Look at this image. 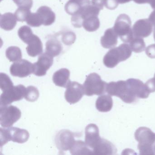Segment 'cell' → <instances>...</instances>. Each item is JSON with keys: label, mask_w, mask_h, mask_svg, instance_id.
<instances>
[{"label": "cell", "mask_w": 155, "mask_h": 155, "mask_svg": "<svg viewBox=\"0 0 155 155\" xmlns=\"http://www.w3.org/2000/svg\"><path fill=\"white\" fill-rule=\"evenodd\" d=\"M135 137L139 142L137 147L140 155H155V134L150 129L146 127L139 128L135 132Z\"/></svg>", "instance_id": "1"}, {"label": "cell", "mask_w": 155, "mask_h": 155, "mask_svg": "<svg viewBox=\"0 0 155 155\" xmlns=\"http://www.w3.org/2000/svg\"><path fill=\"white\" fill-rule=\"evenodd\" d=\"M132 51L130 46L123 43L117 48L110 50L103 58V63L108 68H112L119 62L125 61L131 56Z\"/></svg>", "instance_id": "2"}, {"label": "cell", "mask_w": 155, "mask_h": 155, "mask_svg": "<svg viewBox=\"0 0 155 155\" xmlns=\"http://www.w3.org/2000/svg\"><path fill=\"white\" fill-rule=\"evenodd\" d=\"M106 92L109 95L118 97L125 103H130L136 102L138 99L134 95L127 81H119L117 82L107 83Z\"/></svg>", "instance_id": "3"}, {"label": "cell", "mask_w": 155, "mask_h": 155, "mask_svg": "<svg viewBox=\"0 0 155 155\" xmlns=\"http://www.w3.org/2000/svg\"><path fill=\"white\" fill-rule=\"evenodd\" d=\"M131 26L130 17L127 14H122L117 18L113 28L123 42L129 43L134 38Z\"/></svg>", "instance_id": "4"}, {"label": "cell", "mask_w": 155, "mask_h": 155, "mask_svg": "<svg viewBox=\"0 0 155 155\" xmlns=\"http://www.w3.org/2000/svg\"><path fill=\"white\" fill-rule=\"evenodd\" d=\"M1 147L9 141L24 143L27 142L30 137L29 133L25 129L14 127L0 128Z\"/></svg>", "instance_id": "5"}, {"label": "cell", "mask_w": 155, "mask_h": 155, "mask_svg": "<svg viewBox=\"0 0 155 155\" xmlns=\"http://www.w3.org/2000/svg\"><path fill=\"white\" fill-rule=\"evenodd\" d=\"M107 84L97 73L90 74L83 85L85 95L87 96L102 95L106 91Z\"/></svg>", "instance_id": "6"}, {"label": "cell", "mask_w": 155, "mask_h": 155, "mask_svg": "<svg viewBox=\"0 0 155 155\" xmlns=\"http://www.w3.org/2000/svg\"><path fill=\"white\" fill-rule=\"evenodd\" d=\"M100 10L97 7L91 4V0H87L78 12L72 16L71 23L75 28H81L84 19L91 16H98Z\"/></svg>", "instance_id": "7"}, {"label": "cell", "mask_w": 155, "mask_h": 155, "mask_svg": "<svg viewBox=\"0 0 155 155\" xmlns=\"http://www.w3.org/2000/svg\"><path fill=\"white\" fill-rule=\"evenodd\" d=\"M27 88L22 85L12 86L3 91L0 97L1 106H8L25 97Z\"/></svg>", "instance_id": "8"}, {"label": "cell", "mask_w": 155, "mask_h": 155, "mask_svg": "<svg viewBox=\"0 0 155 155\" xmlns=\"http://www.w3.org/2000/svg\"><path fill=\"white\" fill-rule=\"evenodd\" d=\"M20 110L12 106H1L0 109V124L3 127H12L21 117Z\"/></svg>", "instance_id": "9"}, {"label": "cell", "mask_w": 155, "mask_h": 155, "mask_svg": "<svg viewBox=\"0 0 155 155\" xmlns=\"http://www.w3.org/2000/svg\"><path fill=\"white\" fill-rule=\"evenodd\" d=\"M84 94L83 86L76 81H71L65 91V97L68 103L74 104L78 102Z\"/></svg>", "instance_id": "10"}, {"label": "cell", "mask_w": 155, "mask_h": 155, "mask_svg": "<svg viewBox=\"0 0 155 155\" xmlns=\"http://www.w3.org/2000/svg\"><path fill=\"white\" fill-rule=\"evenodd\" d=\"M10 70L14 77L25 78L33 73V64L27 60L21 59L13 63Z\"/></svg>", "instance_id": "11"}, {"label": "cell", "mask_w": 155, "mask_h": 155, "mask_svg": "<svg viewBox=\"0 0 155 155\" xmlns=\"http://www.w3.org/2000/svg\"><path fill=\"white\" fill-rule=\"evenodd\" d=\"M75 141L73 133L68 130H61L55 138L57 147L62 151L70 150Z\"/></svg>", "instance_id": "12"}, {"label": "cell", "mask_w": 155, "mask_h": 155, "mask_svg": "<svg viewBox=\"0 0 155 155\" xmlns=\"http://www.w3.org/2000/svg\"><path fill=\"white\" fill-rule=\"evenodd\" d=\"M102 138L99 135V130L97 126L94 124H90L85 129V143L93 150L99 145Z\"/></svg>", "instance_id": "13"}, {"label": "cell", "mask_w": 155, "mask_h": 155, "mask_svg": "<svg viewBox=\"0 0 155 155\" xmlns=\"http://www.w3.org/2000/svg\"><path fill=\"white\" fill-rule=\"evenodd\" d=\"M53 63V57L46 52L41 54L38 61L33 64V74L38 77L45 76Z\"/></svg>", "instance_id": "14"}, {"label": "cell", "mask_w": 155, "mask_h": 155, "mask_svg": "<svg viewBox=\"0 0 155 155\" xmlns=\"http://www.w3.org/2000/svg\"><path fill=\"white\" fill-rule=\"evenodd\" d=\"M152 26L147 19L139 20L135 22L132 28L134 37L145 38L149 37L152 32Z\"/></svg>", "instance_id": "15"}, {"label": "cell", "mask_w": 155, "mask_h": 155, "mask_svg": "<svg viewBox=\"0 0 155 155\" xmlns=\"http://www.w3.org/2000/svg\"><path fill=\"white\" fill-rule=\"evenodd\" d=\"M127 82L137 98L146 99L149 97L150 92L145 84L137 79L130 78Z\"/></svg>", "instance_id": "16"}, {"label": "cell", "mask_w": 155, "mask_h": 155, "mask_svg": "<svg viewBox=\"0 0 155 155\" xmlns=\"http://www.w3.org/2000/svg\"><path fill=\"white\" fill-rule=\"evenodd\" d=\"M42 25L50 26L55 21L56 15L51 8L48 6H41L37 11Z\"/></svg>", "instance_id": "17"}, {"label": "cell", "mask_w": 155, "mask_h": 155, "mask_svg": "<svg viewBox=\"0 0 155 155\" xmlns=\"http://www.w3.org/2000/svg\"><path fill=\"white\" fill-rule=\"evenodd\" d=\"M118 37L113 28L108 29L101 39V46L106 49L115 48L117 44Z\"/></svg>", "instance_id": "18"}, {"label": "cell", "mask_w": 155, "mask_h": 155, "mask_svg": "<svg viewBox=\"0 0 155 155\" xmlns=\"http://www.w3.org/2000/svg\"><path fill=\"white\" fill-rule=\"evenodd\" d=\"M70 72L68 69L62 68L57 71L53 74V82L56 86L67 88L71 81L70 80Z\"/></svg>", "instance_id": "19"}, {"label": "cell", "mask_w": 155, "mask_h": 155, "mask_svg": "<svg viewBox=\"0 0 155 155\" xmlns=\"http://www.w3.org/2000/svg\"><path fill=\"white\" fill-rule=\"evenodd\" d=\"M26 48L29 56L33 58L40 55L43 51V44L38 36L34 35L32 38L28 43Z\"/></svg>", "instance_id": "20"}, {"label": "cell", "mask_w": 155, "mask_h": 155, "mask_svg": "<svg viewBox=\"0 0 155 155\" xmlns=\"http://www.w3.org/2000/svg\"><path fill=\"white\" fill-rule=\"evenodd\" d=\"M62 51V44L57 38H51L46 42V52L51 57H57Z\"/></svg>", "instance_id": "21"}, {"label": "cell", "mask_w": 155, "mask_h": 155, "mask_svg": "<svg viewBox=\"0 0 155 155\" xmlns=\"http://www.w3.org/2000/svg\"><path fill=\"white\" fill-rule=\"evenodd\" d=\"M17 21L15 14L7 12L1 15L0 26L2 29L9 31L13 30L16 27Z\"/></svg>", "instance_id": "22"}, {"label": "cell", "mask_w": 155, "mask_h": 155, "mask_svg": "<svg viewBox=\"0 0 155 155\" xmlns=\"http://www.w3.org/2000/svg\"><path fill=\"white\" fill-rule=\"evenodd\" d=\"M112 107L113 100L110 95H101L98 98L96 101V108L100 112H108L111 110Z\"/></svg>", "instance_id": "23"}, {"label": "cell", "mask_w": 155, "mask_h": 155, "mask_svg": "<svg viewBox=\"0 0 155 155\" xmlns=\"http://www.w3.org/2000/svg\"><path fill=\"white\" fill-rule=\"evenodd\" d=\"M72 155H92V150L87 146L85 142L81 140H76L73 147L70 150Z\"/></svg>", "instance_id": "24"}, {"label": "cell", "mask_w": 155, "mask_h": 155, "mask_svg": "<svg viewBox=\"0 0 155 155\" xmlns=\"http://www.w3.org/2000/svg\"><path fill=\"white\" fill-rule=\"evenodd\" d=\"M82 27L87 31L93 32L98 29L100 22L98 16H93L87 18L83 20Z\"/></svg>", "instance_id": "25"}, {"label": "cell", "mask_w": 155, "mask_h": 155, "mask_svg": "<svg viewBox=\"0 0 155 155\" xmlns=\"http://www.w3.org/2000/svg\"><path fill=\"white\" fill-rule=\"evenodd\" d=\"M7 58L11 62H16L22 58V53L19 48L16 46L9 47L6 51Z\"/></svg>", "instance_id": "26"}, {"label": "cell", "mask_w": 155, "mask_h": 155, "mask_svg": "<svg viewBox=\"0 0 155 155\" xmlns=\"http://www.w3.org/2000/svg\"><path fill=\"white\" fill-rule=\"evenodd\" d=\"M18 35L22 41L28 44L32 38L34 34L29 27L23 26L19 29Z\"/></svg>", "instance_id": "27"}, {"label": "cell", "mask_w": 155, "mask_h": 155, "mask_svg": "<svg viewBox=\"0 0 155 155\" xmlns=\"http://www.w3.org/2000/svg\"><path fill=\"white\" fill-rule=\"evenodd\" d=\"M129 43L131 50L134 52L140 53L145 50L146 44L142 38L134 37Z\"/></svg>", "instance_id": "28"}, {"label": "cell", "mask_w": 155, "mask_h": 155, "mask_svg": "<svg viewBox=\"0 0 155 155\" xmlns=\"http://www.w3.org/2000/svg\"><path fill=\"white\" fill-rule=\"evenodd\" d=\"M82 5L79 2L70 0L65 5V10L67 13L73 16L78 12Z\"/></svg>", "instance_id": "29"}, {"label": "cell", "mask_w": 155, "mask_h": 155, "mask_svg": "<svg viewBox=\"0 0 155 155\" xmlns=\"http://www.w3.org/2000/svg\"><path fill=\"white\" fill-rule=\"evenodd\" d=\"M39 97V92L38 88L34 86H29L26 89L25 98L28 101L34 102Z\"/></svg>", "instance_id": "30"}, {"label": "cell", "mask_w": 155, "mask_h": 155, "mask_svg": "<svg viewBox=\"0 0 155 155\" xmlns=\"http://www.w3.org/2000/svg\"><path fill=\"white\" fill-rule=\"evenodd\" d=\"M61 41L67 46H71L75 42L76 34L71 31H66L61 34Z\"/></svg>", "instance_id": "31"}, {"label": "cell", "mask_w": 155, "mask_h": 155, "mask_svg": "<svg viewBox=\"0 0 155 155\" xmlns=\"http://www.w3.org/2000/svg\"><path fill=\"white\" fill-rule=\"evenodd\" d=\"M31 13L30 9L26 8H18L14 14L18 21L23 22L26 21Z\"/></svg>", "instance_id": "32"}, {"label": "cell", "mask_w": 155, "mask_h": 155, "mask_svg": "<svg viewBox=\"0 0 155 155\" xmlns=\"http://www.w3.org/2000/svg\"><path fill=\"white\" fill-rule=\"evenodd\" d=\"M14 86L8 76L4 73L0 74V87L2 91Z\"/></svg>", "instance_id": "33"}, {"label": "cell", "mask_w": 155, "mask_h": 155, "mask_svg": "<svg viewBox=\"0 0 155 155\" xmlns=\"http://www.w3.org/2000/svg\"><path fill=\"white\" fill-rule=\"evenodd\" d=\"M27 24L32 27H39L42 25L39 17L37 12L31 13L26 20Z\"/></svg>", "instance_id": "34"}, {"label": "cell", "mask_w": 155, "mask_h": 155, "mask_svg": "<svg viewBox=\"0 0 155 155\" xmlns=\"http://www.w3.org/2000/svg\"><path fill=\"white\" fill-rule=\"evenodd\" d=\"M18 8L31 9L33 5V0H12Z\"/></svg>", "instance_id": "35"}, {"label": "cell", "mask_w": 155, "mask_h": 155, "mask_svg": "<svg viewBox=\"0 0 155 155\" xmlns=\"http://www.w3.org/2000/svg\"><path fill=\"white\" fill-rule=\"evenodd\" d=\"M146 53L150 58H155V44H152L147 47Z\"/></svg>", "instance_id": "36"}, {"label": "cell", "mask_w": 155, "mask_h": 155, "mask_svg": "<svg viewBox=\"0 0 155 155\" xmlns=\"http://www.w3.org/2000/svg\"><path fill=\"white\" fill-rule=\"evenodd\" d=\"M145 85L150 93L155 92V78L154 77L147 81Z\"/></svg>", "instance_id": "37"}, {"label": "cell", "mask_w": 155, "mask_h": 155, "mask_svg": "<svg viewBox=\"0 0 155 155\" xmlns=\"http://www.w3.org/2000/svg\"><path fill=\"white\" fill-rule=\"evenodd\" d=\"M148 19L151 22L153 26H155V9L151 12L149 17Z\"/></svg>", "instance_id": "38"}, {"label": "cell", "mask_w": 155, "mask_h": 155, "mask_svg": "<svg viewBox=\"0 0 155 155\" xmlns=\"http://www.w3.org/2000/svg\"><path fill=\"white\" fill-rule=\"evenodd\" d=\"M135 3L139 4H146L147 3L148 0H133Z\"/></svg>", "instance_id": "39"}, {"label": "cell", "mask_w": 155, "mask_h": 155, "mask_svg": "<svg viewBox=\"0 0 155 155\" xmlns=\"http://www.w3.org/2000/svg\"><path fill=\"white\" fill-rule=\"evenodd\" d=\"M147 3H149L152 8L155 9V0H148Z\"/></svg>", "instance_id": "40"}, {"label": "cell", "mask_w": 155, "mask_h": 155, "mask_svg": "<svg viewBox=\"0 0 155 155\" xmlns=\"http://www.w3.org/2000/svg\"><path fill=\"white\" fill-rule=\"evenodd\" d=\"M131 0H116L118 4H125L131 1Z\"/></svg>", "instance_id": "41"}, {"label": "cell", "mask_w": 155, "mask_h": 155, "mask_svg": "<svg viewBox=\"0 0 155 155\" xmlns=\"http://www.w3.org/2000/svg\"><path fill=\"white\" fill-rule=\"evenodd\" d=\"M72 1H76L77 2H79V3H81L82 5L85 4V2L87 1V0H72Z\"/></svg>", "instance_id": "42"}, {"label": "cell", "mask_w": 155, "mask_h": 155, "mask_svg": "<svg viewBox=\"0 0 155 155\" xmlns=\"http://www.w3.org/2000/svg\"><path fill=\"white\" fill-rule=\"evenodd\" d=\"M153 35H154V40H155V26H154V32H153Z\"/></svg>", "instance_id": "43"}, {"label": "cell", "mask_w": 155, "mask_h": 155, "mask_svg": "<svg viewBox=\"0 0 155 155\" xmlns=\"http://www.w3.org/2000/svg\"><path fill=\"white\" fill-rule=\"evenodd\" d=\"M154 151H155V144H154Z\"/></svg>", "instance_id": "44"}, {"label": "cell", "mask_w": 155, "mask_h": 155, "mask_svg": "<svg viewBox=\"0 0 155 155\" xmlns=\"http://www.w3.org/2000/svg\"><path fill=\"white\" fill-rule=\"evenodd\" d=\"M1 1H2V0H1Z\"/></svg>", "instance_id": "45"}]
</instances>
